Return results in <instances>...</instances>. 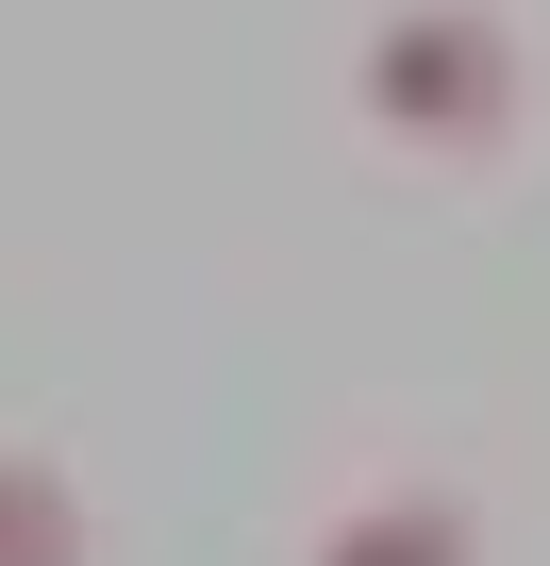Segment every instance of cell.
<instances>
[{"label":"cell","instance_id":"obj_3","mask_svg":"<svg viewBox=\"0 0 550 566\" xmlns=\"http://www.w3.org/2000/svg\"><path fill=\"white\" fill-rule=\"evenodd\" d=\"M0 566H101V516L51 450H0Z\"/></svg>","mask_w":550,"mask_h":566},{"label":"cell","instance_id":"obj_2","mask_svg":"<svg viewBox=\"0 0 550 566\" xmlns=\"http://www.w3.org/2000/svg\"><path fill=\"white\" fill-rule=\"evenodd\" d=\"M318 566H484V516H467L450 483H367V500L318 533Z\"/></svg>","mask_w":550,"mask_h":566},{"label":"cell","instance_id":"obj_1","mask_svg":"<svg viewBox=\"0 0 550 566\" xmlns=\"http://www.w3.org/2000/svg\"><path fill=\"white\" fill-rule=\"evenodd\" d=\"M351 117L417 167H484L517 134V18L500 0H384L351 51Z\"/></svg>","mask_w":550,"mask_h":566}]
</instances>
